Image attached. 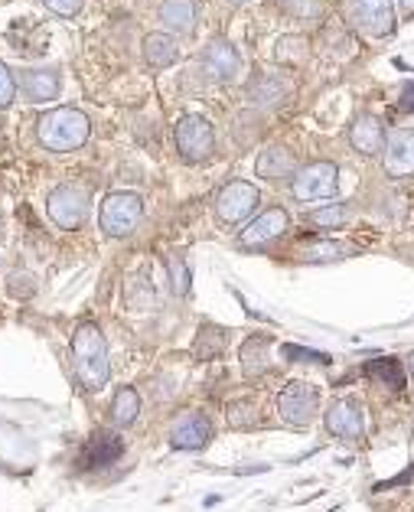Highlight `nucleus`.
Wrapping results in <instances>:
<instances>
[{
	"label": "nucleus",
	"mask_w": 414,
	"mask_h": 512,
	"mask_svg": "<svg viewBox=\"0 0 414 512\" xmlns=\"http://www.w3.org/2000/svg\"><path fill=\"white\" fill-rule=\"evenodd\" d=\"M92 121L82 108L75 105H59L49 108L36 118V141L53 154H72L89 141Z\"/></svg>",
	"instance_id": "1"
},
{
	"label": "nucleus",
	"mask_w": 414,
	"mask_h": 512,
	"mask_svg": "<svg viewBox=\"0 0 414 512\" xmlns=\"http://www.w3.org/2000/svg\"><path fill=\"white\" fill-rule=\"evenodd\" d=\"M72 359H75V372H79L82 385L89 392L105 389L111 379V362H108V343L102 327L95 323H82L72 333Z\"/></svg>",
	"instance_id": "2"
},
{
	"label": "nucleus",
	"mask_w": 414,
	"mask_h": 512,
	"mask_svg": "<svg viewBox=\"0 0 414 512\" xmlns=\"http://www.w3.org/2000/svg\"><path fill=\"white\" fill-rule=\"evenodd\" d=\"M144 219V199L131 193V190H118L108 193L98 206V229H102L108 239H124L131 235Z\"/></svg>",
	"instance_id": "3"
},
{
	"label": "nucleus",
	"mask_w": 414,
	"mask_h": 512,
	"mask_svg": "<svg viewBox=\"0 0 414 512\" xmlns=\"http://www.w3.org/2000/svg\"><path fill=\"white\" fill-rule=\"evenodd\" d=\"M92 209V196L82 183H59L53 193L46 196V216L62 232H75L85 226Z\"/></svg>",
	"instance_id": "4"
},
{
	"label": "nucleus",
	"mask_w": 414,
	"mask_h": 512,
	"mask_svg": "<svg viewBox=\"0 0 414 512\" xmlns=\"http://www.w3.org/2000/svg\"><path fill=\"white\" fill-rule=\"evenodd\" d=\"M173 137H177V151L186 164H206L216 154V128L203 115H183L173 128Z\"/></svg>",
	"instance_id": "5"
},
{
	"label": "nucleus",
	"mask_w": 414,
	"mask_h": 512,
	"mask_svg": "<svg viewBox=\"0 0 414 512\" xmlns=\"http://www.w3.org/2000/svg\"><path fill=\"white\" fill-rule=\"evenodd\" d=\"M261 206V193L255 183L248 180H232L225 183L216 196V219L222 226H242L245 219H252Z\"/></svg>",
	"instance_id": "6"
},
{
	"label": "nucleus",
	"mask_w": 414,
	"mask_h": 512,
	"mask_svg": "<svg viewBox=\"0 0 414 512\" xmlns=\"http://www.w3.org/2000/svg\"><path fill=\"white\" fill-rule=\"evenodd\" d=\"M340 186V167L333 160H313V164L300 167L291 180V196L297 203H313V199H330Z\"/></svg>",
	"instance_id": "7"
},
{
	"label": "nucleus",
	"mask_w": 414,
	"mask_h": 512,
	"mask_svg": "<svg viewBox=\"0 0 414 512\" xmlns=\"http://www.w3.org/2000/svg\"><path fill=\"white\" fill-rule=\"evenodd\" d=\"M278 415L291 428H307V424L320 415V389L307 382H291L278 395Z\"/></svg>",
	"instance_id": "8"
},
{
	"label": "nucleus",
	"mask_w": 414,
	"mask_h": 512,
	"mask_svg": "<svg viewBox=\"0 0 414 512\" xmlns=\"http://www.w3.org/2000/svg\"><path fill=\"white\" fill-rule=\"evenodd\" d=\"M349 23L366 36H388L395 30L392 0H346Z\"/></svg>",
	"instance_id": "9"
},
{
	"label": "nucleus",
	"mask_w": 414,
	"mask_h": 512,
	"mask_svg": "<svg viewBox=\"0 0 414 512\" xmlns=\"http://www.w3.org/2000/svg\"><path fill=\"white\" fill-rule=\"evenodd\" d=\"M199 69H203V76L209 82H232L238 79V72H242V56H238V49L232 40H225V36H216V40H209L203 46V53H199Z\"/></svg>",
	"instance_id": "10"
},
{
	"label": "nucleus",
	"mask_w": 414,
	"mask_h": 512,
	"mask_svg": "<svg viewBox=\"0 0 414 512\" xmlns=\"http://www.w3.org/2000/svg\"><path fill=\"white\" fill-rule=\"evenodd\" d=\"M323 424H326V431L346 444H359L362 437H366V411H362L356 398H336V402L326 408Z\"/></svg>",
	"instance_id": "11"
},
{
	"label": "nucleus",
	"mask_w": 414,
	"mask_h": 512,
	"mask_svg": "<svg viewBox=\"0 0 414 512\" xmlns=\"http://www.w3.org/2000/svg\"><path fill=\"white\" fill-rule=\"evenodd\" d=\"M382 170L392 180L414 177V128H395L382 151Z\"/></svg>",
	"instance_id": "12"
},
{
	"label": "nucleus",
	"mask_w": 414,
	"mask_h": 512,
	"mask_svg": "<svg viewBox=\"0 0 414 512\" xmlns=\"http://www.w3.org/2000/svg\"><path fill=\"white\" fill-rule=\"evenodd\" d=\"M287 229H291V216H287V209H281V206H268V209H261L252 222H248L245 232L238 235V242H242L245 248L268 245V242L278 239V235H284Z\"/></svg>",
	"instance_id": "13"
},
{
	"label": "nucleus",
	"mask_w": 414,
	"mask_h": 512,
	"mask_svg": "<svg viewBox=\"0 0 414 512\" xmlns=\"http://www.w3.org/2000/svg\"><path fill=\"white\" fill-rule=\"evenodd\" d=\"M388 141V131L379 115H359L349 128V147L362 157H382Z\"/></svg>",
	"instance_id": "14"
},
{
	"label": "nucleus",
	"mask_w": 414,
	"mask_h": 512,
	"mask_svg": "<svg viewBox=\"0 0 414 512\" xmlns=\"http://www.w3.org/2000/svg\"><path fill=\"white\" fill-rule=\"evenodd\" d=\"M212 441V424L206 415H199V411H190V415H183L170 424V444L177 447V451H199V447H206Z\"/></svg>",
	"instance_id": "15"
},
{
	"label": "nucleus",
	"mask_w": 414,
	"mask_h": 512,
	"mask_svg": "<svg viewBox=\"0 0 414 512\" xmlns=\"http://www.w3.org/2000/svg\"><path fill=\"white\" fill-rule=\"evenodd\" d=\"M297 154L291 151V147H281L274 144L268 147V151H261L258 160H255V173L261 180H271V183H281V180H294L297 177Z\"/></svg>",
	"instance_id": "16"
},
{
	"label": "nucleus",
	"mask_w": 414,
	"mask_h": 512,
	"mask_svg": "<svg viewBox=\"0 0 414 512\" xmlns=\"http://www.w3.org/2000/svg\"><path fill=\"white\" fill-rule=\"evenodd\" d=\"M20 92L27 102L43 105V102H56L62 92V76L59 69H27L20 76Z\"/></svg>",
	"instance_id": "17"
},
{
	"label": "nucleus",
	"mask_w": 414,
	"mask_h": 512,
	"mask_svg": "<svg viewBox=\"0 0 414 512\" xmlns=\"http://www.w3.org/2000/svg\"><path fill=\"white\" fill-rule=\"evenodd\" d=\"M287 95H291V85L278 76H268V72H261V76H255L245 85L248 105H255V108H274V105H281Z\"/></svg>",
	"instance_id": "18"
},
{
	"label": "nucleus",
	"mask_w": 414,
	"mask_h": 512,
	"mask_svg": "<svg viewBox=\"0 0 414 512\" xmlns=\"http://www.w3.org/2000/svg\"><path fill=\"white\" fill-rule=\"evenodd\" d=\"M141 53L150 69H170V66H177V59H180V43L173 33H147L141 43Z\"/></svg>",
	"instance_id": "19"
},
{
	"label": "nucleus",
	"mask_w": 414,
	"mask_h": 512,
	"mask_svg": "<svg viewBox=\"0 0 414 512\" xmlns=\"http://www.w3.org/2000/svg\"><path fill=\"white\" fill-rule=\"evenodd\" d=\"M124 454V441L118 434H95L89 444H85V451H82V467L85 470H95V467H111L115 460H121Z\"/></svg>",
	"instance_id": "20"
},
{
	"label": "nucleus",
	"mask_w": 414,
	"mask_h": 512,
	"mask_svg": "<svg viewBox=\"0 0 414 512\" xmlns=\"http://www.w3.org/2000/svg\"><path fill=\"white\" fill-rule=\"evenodd\" d=\"M157 20H160L170 33L190 36V33L196 30V4H193V0H160Z\"/></svg>",
	"instance_id": "21"
},
{
	"label": "nucleus",
	"mask_w": 414,
	"mask_h": 512,
	"mask_svg": "<svg viewBox=\"0 0 414 512\" xmlns=\"http://www.w3.org/2000/svg\"><path fill=\"white\" fill-rule=\"evenodd\" d=\"M268 349H271L268 336H248V340L242 343V353H238V359H242L245 379L265 376V372H268Z\"/></svg>",
	"instance_id": "22"
},
{
	"label": "nucleus",
	"mask_w": 414,
	"mask_h": 512,
	"mask_svg": "<svg viewBox=\"0 0 414 512\" xmlns=\"http://www.w3.org/2000/svg\"><path fill=\"white\" fill-rule=\"evenodd\" d=\"M349 219H353V206H349V203H333V206H320V209L307 212L310 226L313 229H326V232L343 229Z\"/></svg>",
	"instance_id": "23"
},
{
	"label": "nucleus",
	"mask_w": 414,
	"mask_h": 512,
	"mask_svg": "<svg viewBox=\"0 0 414 512\" xmlns=\"http://www.w3.org/2000/svg\"><path fill=\"white\" fill-rule=\"evenodd\" d=\"M141 415V395L134 389H118L115 402H111V421L118 424V428H131Z\"/></svg>",
	"instance_id": "24"
},
{
	"label": "nucleus",
	"mask_w": 414,
	"mask_h": 512,
	"mask_svg": "<svg viewBox=\"0 0 414 512\" xmlns=\"http://www.w3.org/2000/svg\"><path fill=\"white\" fill-rule=\"evenodd\" d=\"M310 56V43L304 40V36H281L278 46H274V59L284 62V66H300Z\"/></svg>",
	"instance_id": "25"
},
{
	"label": "nucleus",
	"mask_w": 414,
	"mask_h": 512,
	"mask_svg": "<svg viewBox=\"0 0 414 512\" xmlns=\"http://www.w3.org/2000/svg\"><path fill=\"white\" fill-rule=\"evenodd\" d=\"M281 10H284L287 17L304 20V23H317L326 14L323 0H281Z\"/></svg>",
	"instance_id": "26"
},
{
	"label": "nucleus",
	"mask_w": 414,
	"mask_h": 512,
	"mask_svg": "<svg viewBox=\"0 0 414 512\" xmlns=\"http://www.w3.org/2000/svg\"><path fill=\"white\" fill-rule=\"evenodd\" d=\"M17 92H20V82L14 79L7 62H0V111H7L17 102Z\"/></svg>",
	"instance_id": "27"
},
{
	"label": "nucleus",
	"mask_w": 414,
	"mask_h": 512,
	"mask_svg": "<svg viewBox=\"0 0 414 512\" xmlns=\"http://www.w3.org/2000/svg\"><path fill=\"white\" fill-rule=\"evenodd\" d=\"M229 424L232 428H252V424H258L255 402H232L229 405Z\"/></svg>",
	"instance_id": "28"
},
{
	"label": "nucleus",
	"mask_w": 414,
	"mask_h": 512,
	"mask_svg": "<svg viewBox=\"0 0 414 512\" xmlns=\"http://www.w3.org/2000/svg\"><path fill=\"white\" fill-rule=\"evenodd\" d=\"M167 268H170L173 294H190V271H186V261L180 255H170L167 258Z\"/></svg>",
	"instance_id": "29"
},
{
	"label": "nucleus",
	"mask_w": 414,
	"mask_h": 512,
	"mask_svg": "<svg viewBox=\"0 0 414 512\" xmlns=\"http://www.w3.org/2000/svg\"><path fill=\"white\" fill-rule=\"evenodd\" d=\"M222 330H216V327H203L199 330V340H196V356H216L219 349H222Z\"/></svg>",
	"instance_id": "30"
},
{
	"label": "nucleus",
	"mask_w": 414,
	"mask_h": 512,
	"mask_svg": "<svg viewBox=\"0 0 414 512\" xmlns=\"http://www.w3.org/2000/svg\"><path fill=\"white\" fill-rule=\"evenodd\" d=\"M340 255H346L340 242H313L304 252V261H336Z\"/></svg>",
	"instance_id": "31"
},
{
	"label": "nucleus",
	"mask_w": 414,
	"mask_h": 512,
	"mask_svg": "<svg viewBox=\"0 0 414 512\" xmlns=\"http://www.w3.org/2000/svg\"><path fill=\"white\" fill-rule=\"evenodd\" d=\"M369 372H372V376H382L385 382L392 379V389H405V376H401V369H398V362H395V359H379V362H372Z\"/></svg>",
	"instance_id": "32"
},
{
	"label": "nucleus",
	"mask_w": 414,
	"mask_h": 512,
	"mask_svg": "<svg viewBox=\"0 0 414 512\" xmlns=\"http://www.w3.org/2000/svg\"><path fill=\"white\" fill-rule=\"evenodd\" d=\"M43 4L49 14H56V17H79L85 0H43Z\"/></svg>",
	"instance_id": "33"
},
{
	"label": "nucleus",
	"mask_w": 414,
	"mask_h": 512,
	"mask_svg": "<svg viewBox=\"0 0 414 512\" xmlns=\"http://www.w3.org/2000/svg\"><path fill=\"white\" fill-rule=\"evenodd\" d=\"M284 356H294V359H317V362H326V356L320 353H307V349H297V346H287Z\"/></svg>",
	"instance_id": "34"
},
{
	"label": "nucleus",
	"mask_w": 414,
	"mask_h": 512,
	"mask_svg": "<svg viewBox=\"0 0 414 512\" xmlns=\"http://www.w3.org/2000/svg\"><path fill=\"white\" fill-rule=\"evenodd\" d=\"M398 7H401V14H405V17H414V0H398Z\"/></svg>",
	"instance_id": "35"
},
{
	"label": "nucleus",
	"mask_w": 414,
	"mask_h": 512,
	"mask_svg": "<svg viewBox=\"0 0 414 512\" xmlns=\"http://www.w3.org/2000/svg\"><path fill=\"white\" fill-rule=\"evenodd\" d=\"M408 372H411V379H414V353L408 356Z\"/></svg>",
	"instance_id": "36"
},
{
	"label": "nucleus",
	"mask_w": 414,
	"mask_h": 512,
	"mask_svg": "<svg viewBox=\"0 0 414 512\" xmlns=\"http://www.w3.org/2000/svg\"><path fill=\"white\" fill-rule=\"evenodd\" d=\"M229 4H245V0H229Z\"/></svg>",
	"instance_id": "37"
}]
</instances>
